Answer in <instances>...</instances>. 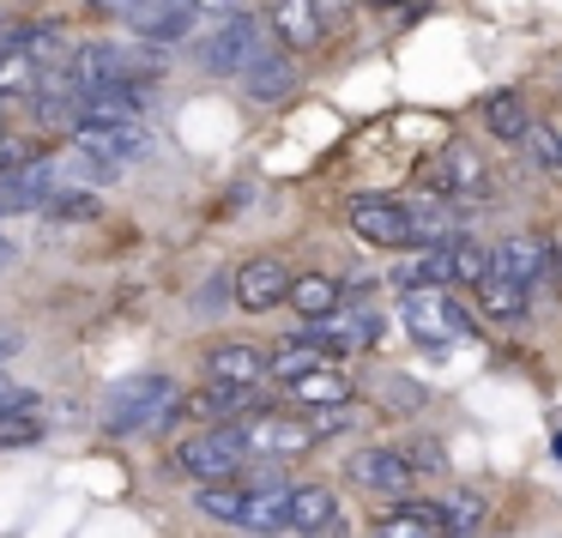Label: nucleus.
Instances as JSON below:
<instances>
[{"instance_id": "obj_1", "label": "nucleus", "mask_w": 562, "mask_h": 538, "mask_svg": "<svg viewBox=\"0 0 562 538\" xmlns=\"http://www.w3.org/2000/svg\"><path fill=\"white\" fill-rule=\"evenodd\" d=\"M176 412V381L170 376H127L103 393V429L110 436H139V429H158Z\"/></svg>"}, {"instance_id": "obj_2", "label": "nucleus", "mask_w": 562, "mask_h": 538, "mask_svg": "<svg viewBox=\"0 0 562 538\" xmlns=\"http://www.w3.org/2000/svg\"><path fill=\"white\" fill-rule=\"evenodd\" d=\"M248 460V441L236 424H218V429H194V436L176 448V466H182L194 484H236Z\"/></svg>"}, {"instance_id": "obj_3", "label": "nucleus", "mask_w": 562, "mask_h": 538, "mask_svg": "<svg viewBox=\"0 0 562 538\" xmlns=\"http://www.w3.org/2000/svg\"><path fill=\"white\" fill-rule=\"evenodd\" d=\"M400 321H405V333H412L417 345H429V351L465 339V327H472V321H465V309L453 303L448 291H405Z\"/></svg>"}, {"instance_id": "obj_4", "label": "nucleus", "mask_w": 562, "mask_h": 538, "mask_svg": "<svg viewBox=\"0 0 562 538\" xmlns=\"http://www.w3.org/2000/svg\"><path fill=\"white\" fill-rule=\"evenodd\" d=\"M260 37H267V25L248 13L224 19L218 31H206L200 37V67H206L212 79H231V74H248V61L260 55Z\"/></svg>"}, {"instance_id": "obj_5", "label": "nucleus", "mask_w": 562, "mask_h": 538, "mask_svg": "<svg viewBox=\"0 0 562 538\" xmlns=\"http://www.w3.org/2000/svg\"><path fill=\"white\" fill-rule=\"evenodd\" d=\"M236 429H243L248 453H260V460H296V453L315 448V429H308L303 412H255Z\"/></svg>"}, {"instance_id": "obj_6", "label": "nucleus", "mask_w": 562, "mask_h": 538, "mask_svg": "<svg viewBox=\"0 0 562 538\" xmlns=\"http://www.w3.org/2000/svg\"><path fill=\"white\" fill-rule=\"evenodd\" d=\"M74 146H79V158L103 164V170H122V164L146 158L151 134L139 122H74Z\"/></svg>"}, {"instance_id": "obj_7", "label": "nucleus", "mask_w": 562, "mask_h": 538, "mask_svg": "<svg viewBox=\"0 0 562 538\" xmlns=\"http://www.w3.org/2000/svg\"><path fill=\"white\" fill-rule=\"evenodd\" d=\"M345 218H351V231L375 248H412V212L393 194H357L351 206H345Z\"/></svg>"}, {"instance_id": "obj_8", "label": "nucleus", "mask_w": 562, "mask_h": 538, "mask_svg": "<svg viewBox=\"0 0 562 538\" xmlns=\"http://www.w3.org/2000/svg\"><path fill=\"white\" fill-rule=\"evenodd\" d=\"M291 279H296V272L284 267V260L255 255V260H243V267H236L231 296H236V309H243V315H267V309H279L284 296H291Z\"/></svg>"}, {"instance_id": "obj_9", "label": "nucleus", "mask_w": 562, "mask_h": 538, "mask_svg": "<svg viewBox=\"0 0 562 538\" xmlns=\"http://www.w3.org/2000/svg\"><path fill=\"white\" fill-rule=\"evenodd\" d=\"M206 381H212V388L255 393L260 381H267V351H260V345H243V339L212 345V357H206Z\"/></svg>"}, {"instance_id": "obj_10", "label": "nucleus", "mask_w": 562, "mask_h": 538, "mask_svg": "<svg viewBox=\"0 0 562 538\" xmlns=\"http://www.w3.org/2000/svg\"><path fill=\"white\" fill-rule=\"evenodd\" d=\"M436 188H448V200L460 206V200L496 194V176H490V164L477 158L472 146H453V152H441V164H436Z\"/></svg>"}, {"instance_id": "obj_11", "label": "nucleus", "mask_w": 562, "mask_h": 538, "mask_svg": "<svg viewBox=\"0 0 562 538\" xmlns=\"http://www.w3.org/2000/svg\"><path fill=\"white\" fill-rule=\"evenodd\" d=\"M351 478H357V484H369V490H381V496H405V490L417 484V472L405 466L400 448H363V453H351Z\"/></svg>"}, {"instance_id": "obj_12", "label": "nucleus", "mask_w": 562, "mask_h": 538, "mask_svg": "<svg viewBox=\"0 0 562 538\" xmlns=\"http://www.w3.org/2000/svg\"><path fill=\"white\" fill-rule=\"evenodd\" d=\"M37 393H7V400H0V453H13V448H37L43 436H49V424H43L37 417Z\"/></svg>"}, {"instance_id": "obj_13", "label": "nucleus", "mask_w": 562, "mask_h": 538, "mask_svg": "<svg viewBox=\"0 0 562 538\" xmlns=\"http://www.w3.org/2000/svg\"><path fill=\"white\" fill-rule=\"evenodd\" d=\"M243 533L255 538H272V533H291V484H248V514H243Z\"/></svg>"}, {"instance_id": "obj_14", "label": "nucleus", "mask_w": 562, "mask_h": 538, "mask_svg": "<svg viewBox=\"0 0 562 538\" xmlns=\"http://www.w3.org/2000/svg\"><path fill=\"white\" fill-rule=\"evenodd\" d=\"M284 303L296 309V315L308 321V327H321V321H333L345 309V284L339 279H327V272H296L291 279V296Z\"/></svg>"}, {"instance_id": "obj_15", "label": "nucleus", "mask_w": 562, "mask_h": 538, "mask_svg": "<svg viewBox=\"0 0 562 538\" xmlns=\"http://www.w3.org/2000/svg\"><path fill=\"white\" fill-rule=\"evenodd\" d=\"M490 260H496V279L532 284L544 267H557V248H544L538 236H508L502 248H490Z\"/></svg>"}, {"instance_id": "obj_16", "label": "nucleus", "mask_w": 562, "mask_h": 538, "mask_svg": "<svg viewBox=\"0 0 562 538\" xmlns=\"http://www.w3.org/2000/svg\"><path fill=\"white\" fill-rule=\"evenodd\" d=\"M272 37L284 43V55H296V49H315L321 43V13H315V0H279V7H272Z\"/></svg>"}, {"instance_id": "obj_17", "label": "nucleus", "mask_w": 562, "mask_h": 538, "mask_svg": "<svg viewBox=\"0 0 562 538\" xmlns=\"http://www.w3.org/2000/svg\"><path fill=\"white\" fill-rule=\"evenodd\" d=\"M339 526V496H333L327 484H296L291 490V533L303 538H321Z\"/></svg>"}, {"instance_id": "obj_18", "label": "nucleus", "mask_w": 562, "mask_h": 538, "mask_svg": "<svg viewBox=\"0 0 562 538\" xmlns=\"http://www.w3.org/2000/svg\"><path fill=\"white\" fill-rule=\"evenodd\" d=\"M284 393H291L296 412H321V405H351V381H345L333 363H321V369H308V376L284 381Z\"/></svg>"}, {"instance_id": "obj_19", "label": "nucleus", "mask_w": 562, "mask_h": 538, "mask_svg": "<svg viewBox=\"0 0 562 538\" xmlns=\"http://www.w3.org/2000/svg\"><path fill=\"white\" fill-rule=\"evenodd\" d=\"M243 86H248V98H255V103H279V98H291V86H296V61L284 49L279 55L260 49L255 61H248Z\"/></svg>"}, {"instance_id": "obj_20", "label": "nucleus", "mask_w": 562, "mask_h": 538, "mask_svg": "<svg viewBox=\"0 0 562 538\" xmlns=\"http://www.w3.org/2000/svg\"><path fill=\"white\" fill-rule=\"evenodd\" d=\"M412 243L417 248H441V243H453L460 236V206L453 200H412Z\"/></svg>"}, {"instance_id": "obj_21", "label": "nucleus", "mask_w": 562, "mask_h": 538, "mask_svg": "<svg viewBox=\"0 0 562 538\" xmlns=\"http://www.w3.org/2000/svg\"><path fill=\"white\" fill-rule=\"evenodd\" d=\"M375 538H448L436 502H405V508L375 514Z\"/></svg>"}, {"instance_id": "obj_22", "label": "nucleus", "mask_w": 562, "mask_h": 538, "mask_svg": "<svg viewBox=\"0 0 562 538\" xmlns=\"http://www.w3.org/2000/svg\"><path fill=\"white\" fill-rule=\"evenodd\" d=\"M194 508L206 514V520L243 526V514H248V484H200V490H194Z\"/></svg>"}, {"instance_id": "obj_23", "label": "nucleus", "mask_w": 562, "mask_h": 538, "mask_svg": "<svg viewBox=\"0 0 562 538\" xmlns=\"http://www.w3.org/2000/svg\"><path fill=\"white\" fill-rule=\"evenodd\" d=\"M98 212H103V200L91 194V188H55V194L43 200L37 218H49V224H91Z\"/></svg>"}, {"instance_id": "obj_24", "label": "nucleus", "mask_w": 562, "mask_h": 538, "mask_svg": "<svg viewBox=\"0 0 562 538\" xmlns=\"http://www.w3.org/2000/svg\"><path fill=\"white\" fill-rule=\"evenodd\" d=\"M477 309H484L490 321H520L526 315V284L496 279V272H490V279L477 284Z\"/></svg>"}, {"instance_id": "obj_25", "label": "nucleus", "mask_w": 562, "mask_h": 538, "mask_svg": "<svg viewBox=\"0 0 562 538\" xmlns=\"http://www.w3.org/2000/svg\"><path fill=\"white\" fill-rule=\"evenodd\" d=\"M484 127H490L496 139H508V146H520V134H526L520 98H514V91H490V98H484Z\"/></svg>"}, {"instance_id": "obj_26", "label": "nucleus", "mask_w": 562, "mask_h": 538, "mask_svg": "<svg viewBox=\"0 0 562 538\" xmlns=\"http://www.w3.org/2000/svg\"><path fill=\"white\" fill-rule=\"evenodd\" d=\"M448 260H453V279H465L472 291L490 279V272H496V260H490V248H477L472 236H453V243H448Z\"/></svg>"}, {"instance_id": "obj_27", "label": "nucleus", "mask_w": 562, "mask_h": 538, "mask_svg": "<svg viewBox=\"0 0 562 538\" xmlns=\"http://www.w3.org/2000/svg\"><path fill=\"white\" fill-rule=\"evenodd\" d=\"M43 74L19 49H0V98H37Z\"/></svg>"}, {"instance_id": "obj_28", "label": "nucleus", "mask_w": 562, "mask_h": 538, "mask_svg": "<svg viewBox=\"0 0 562 538\" xmlns=\"http://www.w3.org/2000/svg\"><path fill=\"white\" fill-rule=\"evenodd\" d=\"M520 152L538 164V170H562V134H557V127H544V122H526Z\"/></svg>"}, {"instance_id": "obj_29", "label": "nucleus", "mask_w": 562, "mask_h": 538, "mask_svg": "<svg viewBox=\"0 0 562 538\" xmlns=\"http://www.w3.org/2000/svg\"><path fill=\"white\" fill-rule=\"evenodd\" d=\"M436 514H441V533H472L477 520H484V502L477 496H453V502H436Z\"/></svg>"}, {"instance_id": "obj_30", "label": "nucleus", "mask_w": 562, "mask_h": 538, "mask_svg": "<svg viewBox=\"0 0 562 538\" xmlns=\"http://www.w3.org/2000/svg\"><path fill=\"white\" fill-rule=\"evenodd\" d=\"M400 453H405L412 472H448V453H441L436 441H412V448H400Z\"/></svg>"}, {"instance_id": "obj_31", "label": "nucleus", "mask_w": 562, "mask_h": 538, "mask_svg": "<svg viewBox=\"0 0 562 538\" xmlns=\"http://www.w3.org/2000/svg\"><path fill=\"white\" fill-rule=\"evenodd\" d=\"M308 417V429H315V441L321 436H339L345 424H351V405H321V412H303Z\"/></svg>"}, {"instance_id": "obj_32", "label": "nucleus", "mask_w": 562, "mask_h": 538, "mask_svg": "<svg viewBox=\"0 0 562 538\" xmlns=\"http://www.w3.org/2000/svg\"><path fill=\"white\" fill-rule=\"evenodd\" d=\"M25 164H31V152L19 146V139L7 134V127H0V176H13V170H25Z\"/></svg>"}, {"instance_id": "obj_33", "label": "nucleus", "mask_w": 562, "mask_h": 538, "mask_svg": "<svg viewBox=\"0 0 562 538\" xmlns=\"http://www.w3.org/2000/svg\"><path fill=\"white\" fill-rule=\"evenodd\" d=\"M188 7H194V19H236V7H243V0H188Z\"/></svg>"}, {"instance_id": "obj_34", "label": "nucleus", "mask_w": 562, "mask_h": 538, "mask_svg": "<svg viewBox=\"0 0 562 538\" xmlns=\"http://www.w3.org/2000/svg\"><path fill=\"white\" fill-rule=\"evenodd\" d=\"M351 7H357V0H315L321 25H339V19H351Z\"/></svg>"}, {"instance_id": "obj_35", "label": "nucleus", "mask_w": 562, "mask_h": 538, "mask_svg": "<svg viewBox=\"0 0 562 538\" xmlns=\"http://www.w3.org/2000/svg\"><path fill=\"white\" fill-rule=\"evenodd\" d=\"M369 7H381V13H393V7H412V0H369Z\"/></svg>"}, {"instance_id": "obj_36", "label": "nucleus", "mask_w": 562, "mask_h": 538, "mask_svg": "<svg viewBox=\"0 0 562 538\" xmlns=\"http://www.w3.org/2000/svg\"><path fill=\"white\" fill-rule=\"evenodd\" d=\"M0 37H7V49H13V37H19V31H13V25H7V19H0Z\"/></svg>"}, {"instance_id": "obj_37", "label": "nucleus", "mask_w": 562, "mask_h": 538, "mask_svg": "<svg viewBox=\"0 0 562 538\" xmlns=\"http://www.w3.org/2000/svg\"><path fill=\"white\" fill-rule=\"evenodd\" d=\"M7 393H13V381H7V363H0V400H7Z\"/></svg>"}, {"instance_id": "obj_38", "label": "nucleus", "mask_w": 562, "mask_h": 538, "mask_svg": "<svg viewBox=\"0 0 562 538\" xmlns=\"http://www.w3.org/2000/svg\"><path fill=\"white\" fill-rule=\"evenodd\" d=\"M557 272H562V248H557Z\"/></svg>"}]
</instances>
